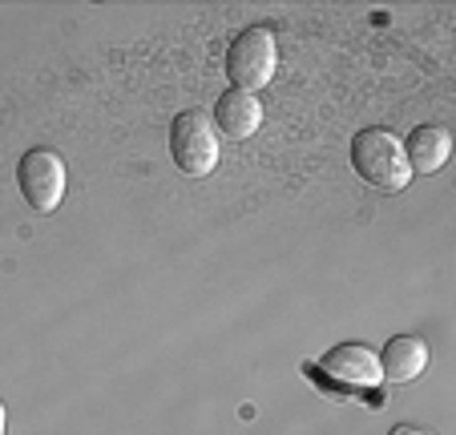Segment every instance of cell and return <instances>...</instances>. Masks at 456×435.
<instances>
[{
	"mask_svg": "<svg viewBox=\"0 0 456 435\" xmlns=\"http://www.w3.org/2000/svg\"><path fill=\"white\" fill-rule=\"evenodd\" d=\"M352 165L368 186L384 189V194H400L412 181L404 141L392 129H360L352 141Z\"/></svg>",
	"mask_w": 456,
	"mask_h": 435,
	"instance_id": "1",
	"label": "cell"
},
{
	"mask_svg": "<svg viewBox=\"0 0 456 435\" xmlns=\"http://www.w3.org/2000/svg\"><path fill=\"white\" fill-rule=\"evenodd\" d=\"M275 68H279V44H275V33L263 25L242 28L231 41V49H226V77L242 93L267 89L275 81Z\"/></svg>",
	"mask_w": 456,
	"mask_h": 435,
	"instance_id": "2",
	"label": "cell"
},
{
	"mask_svg": "<svg viewBox=\"0 0 456 435\" xmlns=\"http://www.w3.org/2000/svg\"><path fill=\"white\" fill-rule=\"evenodd\" d=\"M170 154L174 165L190 178H210L218 170V157H223V145H218V129L207 113L186 109L170 121Z\"/></svg>",
	"mask_w": 456,
	"mask_h": 435,
	"instance_id": "3",
	"label": "cell"
},
{
	"mask_svg": "<svg viewBox=\"0 0 456 435\" xmlns=\"http://www.w3.org/2000/svg\"><path fill=\"white\" fill-rule=\"evenodd\" d=\"M17 181L25 202L33 205L37 213H53L65 197V186H69V173H65V162H61L53 149H28L17 165Z\"/></svg>",
	"mask_w": 456,
	"mask_h": 435,
	"instance_id": "4",
	"label": "cell"
},
{
	"mask_svg": "<svg viewBox=\"0 0 456 435\" xmlns=\"http://www.w3.org/2000/svg\"><path fill=\"white\" fill-rule=\"evenodd\" d=\"M323 371H328V379H336L344 387H376L384 379L379 375V355L371 347H363V342L331 347L323 355Z\"/></svg>",
	"mask_w": 456,
	"mask_h": 435,
	"instance_id": "5",
	"label": "cell"
},
{
	"mask_svg": "<svg viewBox=\"0 0 456 435\" xmlns=\"http://www.w3.org/2000/svg\"><path fill=\"white\" fill-rule=\"evenodd\" d=\"M215 125L223 129L231 141H247L258 133L263 125V101L255 93H242V89H226L215 105Z\"/></svg>",
	"mask_w": 456,
	"mask_h": 435,
	"instance_id": "6",
	"label": "cell"
},
{
	"mask_svg": "<svg viewBox=\"0 0 456 435\" xmlns=\"http://www.w3.org/2000/svg\"><path fill=\"white\" fill-rule=\"evenodd\" d=\"M428 371V342L416 339V334H396L387 339L384 355H379V375L387 383H412Z\"/></svg>",
	"mask_w": 456,
	"mask_h": 435,
	"instance_id": "7",
	"label": "cell"
},
{
	"mask_svg": "<svg viewBox=\"0 0 456 435\" xmlns=\"http://www.w3.org/2000/svg\"><path fill=\"white\" fill-rule=\"evenodd\" d=\"M404 154H408V170L412 173H436L452 157V133L444 125H420L404 141Z\"/></svg>",
	"mask_w": 456,
	"mask_h": 435,
	"instance_id": "8",
	"label": "cell"
},
{
	"mask_svg": "<svg viewBox=\"0 0 456 435\" xmlns=\"http://www.w3.org/2000/svg\"><path fill=\"white\" fill-rule=\"evenodd\" d=\"M387 435H432V431H424V427H412V423H400V427H392Z\"/></svg>",
	"mask_w": 456,
	"mask_h": 435,
	"instance_id": "9",
	"label": "cell"
},
{
	"mask_svg": "<svg viewBox=\"0 0 456 435\" xmlns=\"http://www.w3.org/2000/svg\"><path fill=\"white\" fill-rule=\"evenodd\" d=\"M9 431V415H4V403H0V435Z\"/></svg>",
	"mask_w": 456,
	"mask_h": 435,
	"instance_id": "10",
	"label": "cell"
}]
</instances>
